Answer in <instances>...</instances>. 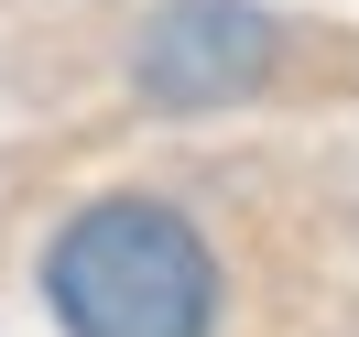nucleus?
<instances>
[{
	"instance_id": "1",
	"label": "nucleus",
	"mask_w": 359,
	"mask_h": 337,
	"mask_svg": "<svg viewBox=\"0 0 359 337\" xmlns=\"http://www.w3.org/2000/svg\"><path fill=\"white\" fill-rule=\"evenodd\" d=\"M44 315L66 337H218L229 326V261L185 196L109 185L66 207L44 240Z\"/></svg>"
},
{
	"instance_id": "2",
	"label": "nucleus",
	"mask_w": 359,
	"mask_h": 337,
	"mask_svg": "<svg viewBox=\"0 0 359 337\" xmlns=\"http://www.w3.org/2000/svg\"><path fill=\"white\" fill-rule=\"evenodd\" d=\"M294 22L262 0H163L131 33V98L163 120H207V109H250L283 76Z\"/></svg>"
}]
</instances>
